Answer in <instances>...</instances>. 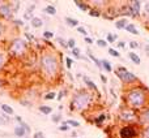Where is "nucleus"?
Wrapping results in <instances>:
<instances>
[{
    "instance_id": "nucleus-48",
    "label": "nucleus",
    "mask_w": 149,
    "mask_h": 138,
    "mask_svg": "<svg viewBox=\"0 0 149 138\" xmlns=\"http://www.w3.org/2000/svg\"><path fill=\"white\" fill-rule=\"evenodd\" d=\"M101 78H102L103 82H106V77H105V76H101Z\"/></svg>"
},
{
    "instance_id": "nucleus-5",
    "label": "nucleus",
    "mask_w": 149,
    "mask_h": 138,
    "mask_svg": "<svg viewBox=\"0 0 149 138\" xmlns=\"http://www.w3.org/2000/svg\"><path fill=\"white\" fill-rule=\"evenodd\" d=\"M116 76H118V78H120L123 82H126V83H132V82H135L137 79L134 73L128 72L126 68H123V67L118 68V70H116Z\"/></svg>"
},
{
    "instance_id": "nucleus-26",
    "label": "nucleus",
    "mask_w": 149,
    "mask_h": 138,
    "mask_svg": "<svg viewBox=\"0 0 149 138\" xmlns=\"http://www.w3.org/2000/svg\"><path fill=\"white\" fill-rule=\"evenodd\" d=\"M89 14L93 16V17H100V16H101V12H100V10H97V9H90Z\"/></svg>"
},
{
    "instance_id": "nucleus-20",
    "label": "nucleus",
    "mask_w": 149,
    "mask_h": 138,
    "mask_svg": "<svg viewBox=\"0 0 149 138\" xmlns=\"http://www.w3.org/2000/svg\"><path fill=\"white\" fill-rule=\"evenodd\" d=\"M128 57L135 63V64H140V57L137 56V54H135V52H131V54H128Z\"/></svg>"
},
{
    "instance_id": "nucleus-50",
    "label": "nucleus",
    "mask_w": 149,
    "mask_h": 138,
    "mask_svg": "<svg viewBox=\"0 0 149 138\" xmlns=\"http://www.w3.org/2000/svg\"><path fill=\"white\" fill-rule=\"evenodd\" d=\"M147 50H149V46H147Z\"/></svg>"
},
{
    "instance_id": "nucleus-23",
    "label": "nucleus",
    "mask_w": 149,
    "mask_h": 138,
    "mask_svg": "<svg viewBox=\"0 0 149 138\" xmlns=\"http://www.w3.org/2000/svg\"><path fill=\"white\" fill-rule=\"evenodd\" d=\"M88 55H89V57H90V59H92L93 61L95 63V65H97L98 68H102V65H101V61H100V60H98V59H95L94 56H93V55H92V52H89V51H88Z\"/></svg>"
},
{
    "instance_id": "nucleus-28",
    "label": "nucleus",
    "mask_w": 149,
    "mask_h": 138,
    "mask_svg": "<svg viewBox=\"0 0 149 138\" xmlns=\"http://www.w3.org/2000/svg\"><path fill=\"white\" fill-rule=\"evenodd\" d=\"M55 95H56L55 92H49V94L45 95V99H47V100H49V99H50V100H51V99H55V98H56Z\"/></svg>"
},
{
    "instance_id": "nucleus-19",
    "label": "nucleus",
    "mask_w": 149,
    "mask_h": 138,
    "mask_svg": "<svg viewBox=\"0 0 149 138\" xmlns=\"http://www.w3.org/2000/svg\"><path fill=\"white\" fill-rule=\"evenodd\" d=\"M1 110H3V112L4 113H7V115H13V108L12 107H9V106H7V104H3L1 106Z\"/></svg>"
},
{
    "instance_id": "nucleus-27",
    "label": "nucleus",
    "mask_w": 149,
    "mask_h": 138,
    "mask_svg": "<svg viewBox=\"0 0 149 138\" xmlns=\"http://www.w3.org/2000/svg\"><path fill=\"white\" fill-rule=\"evenodd\" d=\"M116 39V35H114V34H107V42L109 43H114Z\"/></svg>"
},
{
    "instance_id": "nucleus-6",
    "label": "nucleus",
    "mask_w": 149,
    "mask_h": 138,
    "mask_svg": "<svg viewBox=\"0 0 149 138\" xmlns=\"http://www.w3.org/2000/svg\"><path fill=\"white\" fill-rule=\"evenodd\" d=\"M136 130H135L134 126L128 125V126H123V128L120 129V132H119V136L120 138H135L136 137Z\"/></svg>"
},
{
    "instance_id": "nucleus-40",
    "label": "nucleus",
    "mask_w": 149,
    "mask_h": 138,
    "mask_svg": "<svg viewBox=\"0 0 149 138\" xmlns=\"http://www.w3.org/2000/svg\"><path fill=\"white\" fill-rule=\"evenodd\" d=\"M105 119H106V117H105V115H103V113H102V115H100V117H98V119H97V124L102 123V121H103V120H105Z\"/></svg>"
},
{
    "instance_id": "nucleus-35",
    "label": "nucleus",
    "mask_w": 149,
    "mask_h": 138,
    "mask_svg": "<svg viewBox=\"0 0 149 138\" xmlns=\"http://www.w3.org/2000/svg\"><path fill=\"white\" fill-rule=\"evenodd\" d=\"M72 54H73V56H76V57H80V48H73L72 50Z\"/></svg>"
},
{
    "instance_id": "nucleus-15",
    "label": "nucleus",
    "mask_w": 149,
    "mask_h": 138,
    "mask_svg": "<svg viewBox=\"0 0 149 138\" xmlns=\"http://www.w3.org/2000/svg\"><path fill=\"white\" fill-rule=\"evenodd\" d=\"M84 82L88 85V86L90 87V89H93V90H94V91H98V87L95 86V83H94V82H93V81H90V79L88 78V77H84Z\"/></svg>"
},
{
    "instance_id": "nucleus-36",
    "label": "nucleus",
    "mask_w": 149,
    "mask_h": 138,
    "mask_svg": "<svg viewBox=\"0 0 149 138\" xmlns=\"http://www.w3.org/2000/svg\"><path fill=\"white\" fill-rule=\"evenodd\" d=\"M65 64H67V68H71V67H72V59L65 57Z\"/></svg>"
},
{
    "instance_id": "nucleus-42",
    "label": "nucleus",
    "mask_w": 149,
    "mask_h": 138,
    "mask_svg": "<svg viewBox=\"0 0 149 138\" xmlns=\"http://www.w3.org/2000/svg\"><path fill=\"white\" fill-rule=\"evenodd\" d=\"M144 9H145V12H147V14L149 16V1H148V3H145V5H144Z\"/></svg>"
},
{
    "instance_id": "nucleus-47",
    "label": "nucleus",
    "mask_w": 149,
    "mask_h": 138,
    "mask_svg": "<svg viewBox=\"0 0 149 138\" xmlns=\"http://www.w3.org/2000/svg\"><path fill=\"white\" fill-rule=\"evenodd\" d=\"M1 34H3V25L0 23V35H1Z\"/></svg>"
},
{
    "instance_id": "nucleus-9",
    "label": "nucleus",
    "mask_w": 149,
    "mask_h": 138,
    "mask_svg": "<svg viewBox=\"0 0 149 138\" xmlns=\"http://www.w3.org/2000/svg\"><path fill=\"white\" fill-rule=\"evenodd\" d=\"M140 7H141V4H140V1H132L131 4H130V9H131V13L134 16H137L140 13Z\"/></svg>"
},
{
    "instance_id": "nucleus-29",
    "label": "nucleus",
    "mask_w": 149,
    "mask_h": 138,
    "mask_svg": "<svg viewBox=\"0 0 149 138\" xmlns=\"http://www.w3.org/2000/svg\"><path fill=\"white\" fill-rule=\"evenodd\" d=\"M109 54H110L111 56H114V57H119V56H120V55H119V52L115 51V50H113V48L109 50Z\"/></svg>"
},
{
    "instance_id": "nucleus-41",
    "label": "nucleus",
    "mask_w": 149,
    "mask_h": 138,
    "mask_svg": "<svg viewBox=\"0 0 149 138\" xmlns=\"http://www.w3.org/2000/svg\"><path fill=\"white\" fill-rule=\"evenodd\" d=\"M144 138H149V125L144 129Z\"/></svg>"
},
{
    "instance_id": "nucleus-46",
    "label": "nucleus",
    "mask_w": 149,
    "mask_h": 138,
    "mask_svg": "<svg viewBox=\"0 0 149 138\" xmlns=\"http://www.w3.org/2000/svg\"><path fill=\"white\" fill-rule=\"evenodd\" d=\"M124 46H126V44H124V42H119V43H118V47H119V48H123Z\"/></svg>"
},
{
    "instance_id": "nucleus-21",
    "label": "nucleus",
    "mask_w": 149,
    "mask_h": 138,
    "mask_svg": "<svg viewBox=\"0 0 149 138\" xmlns=\"http://www.w3.org/2000/svg\"><path fill=\"white\" fill-rule=\"evenodd\" d=\"M140 119H141L143 123H149V108H148V110H145L144 112L141 113Z\"/></svg>"
},
{
    "instance_id": "nucleus-12",
    "label": "nucleus",
    "mask_w": 149,
    "mask_h": 138,
    "mask_svg": "<svg viewBox=\"0 0 149 138\" xmlns=\"http://www.w3.org/2000/svg\"><path fill=\"white\" fill-rule=\"evenodd\" d=\"M65 22H67L70 26H72V28H79V21L74 20V18L65 17Z\"/></svg>"
},
{
    "instance_id": "nucleus-38",
    "label": "nucleus",
    "mask_w": 149,
    "mask_h": 138,
    "mask_svg": "<svg viewBox=\"0 0 149 138\" xmlns=\"http://www.w3.org/2000/svg\"><path fill=\"white\" fill-rule=\"evenodd\" d=\"M34 138H45V136L42 132H37V133L34 134Z\"/></svg>"
},
{
    "instance_id": "nucleus-22",
    "label": "nucleus",
    "mask_w": 149,
    "mask_h": 138,
    "mask_svg": "<svg viewBox=\"0 0 149 138\" xmlns=\"http://www.w3.org/2000/svg\"><path fill=\"white\" fill-rule=\"evenodd\" d=\"M74 4H76V7H79L81 10H84V12H86V10L89 9V7H88L85 3H82V1H74Z\"/></svg>"
},
{
    "instance_id": "nucleus-45",
    "label": "nucleus",
    "mask_w": 149,
    "mask_h": 138,
    "mask_svg": "<svg viewBox=\"0 0 149 138\" xmlns=\"http://www.w3.org/2000/svg\"><path fill=\"white\" fill-rule=\"evenodd\" d=\"M52 120H54V121H55V123H58V121H59V120H60V116H59V115H55V116H54V117H52Z\"/></svg>"
},
{
    "instance_id": "nucleus-31",
    "label": "nucleus",
    "mask_w": 149,
    "mask_h": 138,
    "mask_svg": "<svg viewBox=\"0 0 149 138\" xmlns=\"http://www.w3.org/2000/svg\"><path fill=\"white\" fill-rule=\"evenodd\" d=\"M43 37H45V38L51 39L52 37H54V33H52V31H45V33H43Z\"/></svg>"
},
{
    "instance_id": "nucleus-32",
    "label": "nucleus",
    "mask_w": 149,
    "mask_h": 138,
    "mask_svg": "<svg viewBox=\"0 0 149 138\" xmlns=\"http://www.w3.org/2000/svg\"><path fill=\"white\" fill-rule=\"evenodd\" d=\"M97 44L100 47H106V46H107V42L103 41V39H100V41H97Z\"/></svg>"
},
{
    "instance_id": "nucleus-16",
    "label": "nucleus",
    "mask_w": 149,
    "mask_h": 138,
    "mask_svg": "<svg viewBox=\"0 0 149 138\" xmlns=\"http://www.w3.org/2000/svg\"><path fill=\"white\" fill-rule=\"evenodd\" d=\"M42 25H43V22H42L41 18L34 17L33 20H31V26H33V28H41Z\"/></svg>"
},
{
    "instance_id": "nucleus-13",
    "label": "nucleus",
    "mask_w": 149,
    "mask_h": 138,
    "mask_svg": "<svg viewBox=\"0 0 149 138\" xmlns=\"http://www.w3.org/2000/svg\"><path fill=\"white\" fill-rule=\"evenodd\" d=\"M101 65H102V68L105 69L106 72H109V73L113 70V67H111V64L107 61V60H101Z\"/></svg>"
},
{
    "instance_id": "nucleus-14",
    "label": "nucleus",
    "mask_w": 149,
    "mask_h": 138,
    "mask_svg": "<svg viewBox=\"0 0 149 138\" xmlns=\"http://www.w3.org/2000/svg\"><path fill=\"white\" fill-rule=\"evenodd\" d=\"M126 30L128 31V33H131V34H135V35H137V34H139V31H137L136 26H135L134 23H128V25H127V28H126Z\"/></svg>"
},
{
    "instance_id": "nucleus-30",
    "label": "nucleus",
    "mask_w": 149,
    "mask_h": 138,
    "mask_svg": "<svg viewBox=\"0 0 149 138\" xmlns=\"http://www.w3.org/2000/svg\"><path fill=\"white\" fill-rule=\"evenodd\" d=\"M24 17H25L26 18V20H33V13H31L30 12V10H26V13H25V14H24Z\"/></svg>"
},
{
    "instance_id": "nucleus-49",
    "label": "nucleus",
    "mask_w": 149,
    "mask_h": 138,
    "mask_svg": "<svg viewBox=\"0 0 149 138\" xmlns=\"http://www.w3.org/2000/svg\"><path fill=\"white\" fill-rule=\"evenodd\" d=\"M3 86V83H1V81H0V87H1Z\"/></svg>"
},
{
    "instance_id": "nucleus-7",
    "label": "nucleus",
    "mask_w": 149,
    "mask_h": 138,
    "mask_svg": "<svg viewBox=\"0 0 149 138\" xmlns=\"http://www.w3.org/2000/svg\"><path fill=\"white\" fill-rule=\"evenodd\" d=\"M12 13H13V10L9 4H7V3H0V14H1L3 17L10 18L12 17Z\"/></svg>"
},
{
    "instance_id": "nucleus-37",
    "label": "nucleus",
    "mask_w": 149,
    "mask_h": 138,
    "mask_svg": "<svg viewBox=\"0 0 149 138\" xmlns=\"http://www.w3.org/2000/svg\"><path fill=\"white\" fill-rule=\"evenodd\" d=\"M68 129H70V128H68V126H67V123H65V124H63L62 126H59V130H63V132L68 130Z\"/></svg>"
},
{
    "instance_id": "nucleus-3",
    "label": "nucleus",
    "mask_w": 149,
    "mask_h": 138,
    "mask_svg": "<svg viewBox=\"0 0 149 138\" xmlns=\"http://www.w3.org/2000/svg\"><path fill=\"white\" fill-rule=\"evenodd\" d=\"M90 102H92V94L86 91H79L73 95L71 107H72V110L84 111L90 106Z\"/></svg>"
},
{
    "instance_id": "nucleus-11",
    "label": "nucleus",
    "mask_w": 149,
    "mask_h": 138,
    "mask_svg": "<svg viewBox=\"0 0 149 138\" xmlns=\"http://www.w3.org/2000/svg\"><path fill=\"white\" fill-rule=\"evenodd\" d=\"M127 25H128V21L126 20V18H120V20H118L115 22V26H116V29H126L127 28Z\"/></svg>"
},
{
    "instance_id": "nucleus-1",
    "label": "nucleus",
    "mask_w": 149,
    "mask_h": 138,
    "mask_svg": "<svg viewBox=\"0 0 149 138\" xmlns=\"http://www.w3.org/2000/svg\"><path fill=\"white\" fill-rule=\"evenodd\" d=\"M147 103V92L143 87H134L127 92V104L132 110H140Z\"/></svg>"
},
{
    "instance_id": "nucleus-2",
    "label": "nucleus",
    "mask_w": 149,
    "mask_h": 138,
    "mask_svg": "<svg viewBox=\"0 0 149 138\" xmlns=\"http://www.w3.org/2000/svg\"><path fill=\"white\" fill-rule=\"evenodd\" d=\"M41 68L46 76L55 77L59 72V61H58L56 56H54L50 52H45L41 57Z\"/></svg>"
},
{
    "instance_id": "nucleus-8",
    "label": "nucleus",
    "mask_w": 149,
    "mask_h": 138,
    "mask_svg": "<svg viewBox=\"0 0 149 138\" xmlns=\"http://www.w3.org/2000/svg\"><path fill=\"white\" fill-rule=\"evenodd\" d=\"M119 117H120V120H123V121H134V120H136V115H135V112L134 111H131V110L122 111Z\"/></svg>"
},
{
    "instance_id": "nucleus-18",
    "label": "nucleus",
    "mask_w": 149,
    "mask_h": 138,
    "mask_svg": "<svg viewBox=\"0 0 149 138\" xmlns=\"http://www.w3.org/2000/svg\"><path fill=\"white\" fill-rule=\"evenodd\" d=\"M45 12L49 13V14H51V16H55V14H56V9H55L54 5H47V7L45 8Z\"/></svg>"
},
{
    "instance_id": "nucleus-34",
    "label": "nucleus",
    "mask_w": 149,
    "mask_h": 138,
    "mask_svg": "<svg viewBox=\"0 0 149 138\" xmlns=\"http://www.w3.org/2000/svg\"><path fill=\"white\" fill-rule=\"evenodd\" d=\"M58 42H59V43H60V46H63V47H68L67 42H65L63 38H58Z\"/></svg>"
},
{
    "instance_id": "nucleus-43",
    "label": "nucleus",
    "mask_w": 149,
    "mask_h": 138,
    "mask_svg": "<svg viewBox=\"0 0 149 138\" xmlns=\"http://www.w3.org/2000/svg\"><path fill=\"white\" fill-rule=\"evenodd\" d=\"M85 42H86V43H89V44H92L93 43V39L89 38V37H85Z\"/></svg>"
},
{
    "instance_id": "nucleus-44",
    "label": "nucleus",
    "mask_w": 149,
    "mask_h": 138,
    "mask_svg": "<svg viewBox=\"0 0 149 138\" xmlns=\"http://www.w3.org/2000/svg\"><path fill=\"white\" fill-rule=\"evenodd\" d=\"M3 64H4V57H3V55L0 54V69H1L3 67Z\"/></svg>"
},
{
    "instance_id": "nucleus-4",
    "label": "nucleus",
    "mask_w": 149,
    "mask_h": 138,
    "mask_svg": "<svg viewBox=\"0 0 149 138\" xmlns=\"http://www.w3.org/2000/svg\"><path fill=\"white\" fill-rule=\"evenodd\" d=\"M26 47H28V44H26L22 39H16V41H13V43L10 44L9 51H10V54L15 55V56H21V55L25 54Z\"/></svg>"
},
{
    "instance_id": "nucleus-33",
    "label": "nucleus",
    "mask_w": 149,
    "mask_h": 138,
    "mask_svg": "<svg viewBox=\"0 0 149 138\" xmlns=\"http://www.w3.org/2000/svg\"><path fill=\"white\" fill-rule=\"evenodd\" d=\"M77 31H79V33L80 34H82V35H85V37H86V30H85V29L84 28H82V26H79V28H77Z\"/></svg>"
},
{
    "instance_id": "nucleus-24",
    "label": "nucleus",
    "mask_w": 149,
    "mask_h": 138,
    "mask_svg": "<svg viewBox=\"0 0 149 138\" xmlns=\"http://www.w3.org/2000/svg\"><path fill=\"white\" fill-rule=\"evenodd\" d=\"M67 44H68V47H70L71 50H73V48H76V42H74V39L73 38H71L70 41L67 42Z\"/></svg>"
},
{
    "instance_id": "nucleus-39",
    "label": "nucleus",
    "mask_w": 149,
    "mask_h": 138,
    "mask_svg": "<svg viewBox=\"0 0 149 138\" xmlns=\"http://www.w3.org/2000/svg\"><path fill=\"white\" fill-rule=\"evenodd\" d=\"M130 47H131V48H137L139 44H137V42H130Z\"/></svg>"
},
{
    "instance_id": "nucleus-51",
    "label": "nucleus",
    "mask_w": 149,
    "mask_h": 138,
    "mask_svg": "<svg viewBox=\"0 0 149 138\" xmlns=\"http://www.w3.org/2000/svg\"><path fill=\"white\" fill-rule=\"evenodd\" d=\"M0 124H1V123H0Z\"/></svg>"
},
{
    "instance_id": "nucleus-10",
    "label": "nucleus",
    "mask_w": 149,
    "mask_h": 138,
    "mask_svg": "<svg viewBox=\"0 0 149 138\" xmlns=\"http://www.w3.org/2000/svg\"><path fill=\"white\" fill-rule=\"evenodd\" d=\"M26 134V130L24 129V126L22 125H17V126H15V136L16 137H18V138H21V137H24Z\"/></svg>"
},
{
    "instance_id": "nucleus-25",
    "label": "nucleus",
    "mask_w": 149,
    "mask_h": 138,
    "mask_svg": "<svg viewBox=\"0 0 149 138\" xmlns=\"http://www.w3.org/2000/svg\"><path fill=\"white\" fill-rule=\"evenodd\" d=\"M67 125H71V126H73V128H77V126H80V123L79 121H74V120H68Z\"/></svg>"
},
{
    "instance_id": "nucleus-17",
    "label": "nucleus",
    "mask_w": 149,
    "mask_h": 138,
    "mask_svg": "<svg viewBox=\"0 0 149 138\" xmlns=\"http://www.w3.org/2000/svg\"><path fill=\"white\" fill-rule=\"evenodd\" d=\"M39 111L42 113H45V115H50L52 112V108L49 107V106H39Z\"/></svg>"
}]
</instances>
